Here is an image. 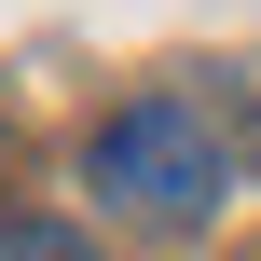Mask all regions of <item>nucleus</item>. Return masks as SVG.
Returning a JSON list of instances; mask_svg holds the SVG:
<instances>
[{
  "instance_id": "nucleus-1",
  "label": "nucleus",
  "mask_w": 261,
  "mask_h": 261,
  "mask_svg": "<svg viewBox=\"0 0 261 261\" xmlns=\"http://www.w3.org/2000/svg\"><path fill=\"white\" fill-rule=\"evenodd\" d=\"M96 193L124 220H206L220 206V124L193 96H138L96 124Z\"/></svg>"
},
{
  "instance_id": "nucleus-2",
  "label": "nucleus",
  "mask_w": 261,
  "mask_h": 261,
  "mask_svg": "<svg viewBox=\"0 0 261 261\" xmlns=\"http://www.w3.org/2000/svg\"><path fill=\"white\" fill-rule=\"evenodd\" d=\"M0 261H96V234H69L55 206H0Z\"/></svg>"
}]
</instances>
